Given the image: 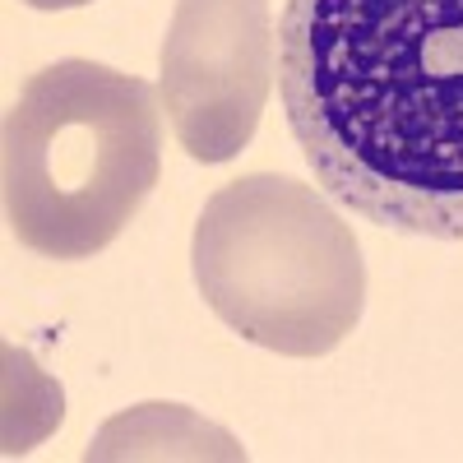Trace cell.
<instances>
[{
  "instance_id": "3957f363",
  "label": "cell",
  "mask_w": 463,
  "mask_h": 463,
  "mask_svg": "<svg viewBox=\"0 0 463 463\" xmlns=\"http://www.w3.org/2000/svg\"><path fill=\"white\" fill-rule=\"evenodd\" d=\"M209 311L279 357H325L357 329L366 264L353 227L316 185L250 172L218 185L190 237Z\"/></svg>"
},
{
  "instance_id": "7a4b0ae2",
  "label": "cell",
  "mask_w": 463,
  "mask_h": 463,
  "mask_svg": "<svg viewBox=\"0 0 463 463\" xmlns=\"http://www.w3.org/2000/svg\"><path fill=\"white\" fill-rule=\"evenodd\" d=\"M163 172L158 89L98 61L37 70L5 111L0 195L33 255L93 260L144 209Z\"/></svg>"
},
{
  "instance_id": "277c9868",
  "label": "cell",
  "mask_w": 463,
  "mask_h": 463,
  "mask_svg": "<svg viewBox=\"0 0 463 463\" xmlns=\"http://www.w3.org/2000/svg\"><path fill=\"white\" fill-rule=\"evenodd\" d=\"M274 74L269 0H176L163 37V102L195 163H232L255 139Z\"/></svg>"
},
{
  "instance_id": "6da1fadb",
  "label": "cell",
  "mask_w": 463,
  "mask_h": 463,
  "mask_svg": "<svg viewBox=\"0 0 463 463\" xmlns=\"http://www.w3.org/2000/svg\"><path fill=\"white\" fill-rule=\"evenodd\" d=\"M279 98L329 200L463 241V0H288Z\"/></svg>"
},
{
  "instance_id": "5b68a950",
  "label": "cell",
  "mask_w": 463,
  "mask_h": 463,
  "mask_svg": "<svg viewBox=\"0 0 463 463\" xmlns=\"http://www.w3.org/2000/svg\"><path fill=\"white\" fill-rule=\"evenodd\" d=\"M28 10H47V14H56V10H80V5H93V0H24Z\"/></svg>"
}]
</instances>
